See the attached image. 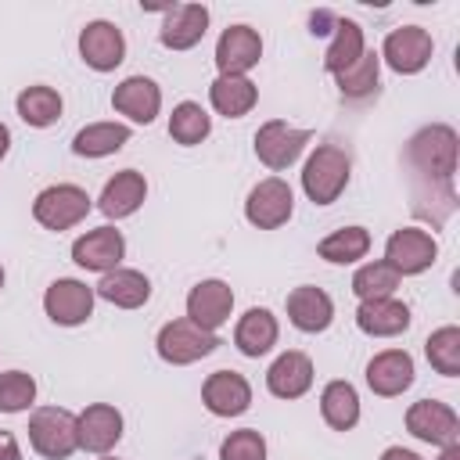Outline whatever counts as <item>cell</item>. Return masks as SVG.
Listing matches in <instances>:
<instances>
[{
  "mask_svg": "<svg viewBox=\"0 0 460 460\" xmlns=\"http://www.w3.org/2000/svg\"><path fill=\"white\" fill-rule=\"evenodd\" d=\"M93 298H97L93 288H86V284L75 280V277H61V280H54V284L47 288L43 309H47V316H50L54 323H61V327H79V323L90 320Z\"/></svg>",
  "mask_w": 460,
  "mask_h": 460,
  "instance_id": "obj_12",
  "label": "cell"
},
{
  "mask_svg": "<svg viewBox=\"0 0 460 460\" xmlns=\"http://www.w3.org/2000/svg\"><path fill=\"white\" fill-rule=\"evenodd\" d=\"M334 22H338V14L327 11V7H320V11L309 14V32H313V36H331V32H334Z\"/></svg>",
  "mask_w": 460,
  "mask_h": 460,
  "instance_id": "obj_39",
  "label": "cell"
},
{
  "mask_svg": "<svg viewBox=\"0 0 460 460\" xmlns=\"http://www.w3.org/2000/svg\"><path fill=\"white\" fill-rule=\"evenodd\" d=\"M288 320L305 334H320L334 320V302H331V295L323 288L302 284V288H295L288 295Z\"/></svg>",
  "mask_w": 460,
  "mask_h": 460,
  "instance_id": "obj_23",
  "label": "cell"
},
{
  "mask_svg": "<svg viewBox=\"0 0 460 460\" xmlns=\"http://www.w3.org/2000/svg\"><path fill=\"white\" fill-rule=\"evenodd\" d=\"M431 50H435V43H431V32L428 29L402 25V29H392L385 36L377 58H385V65L392 72H399V75H417L431 61Z\"/></svg>",
  "mask_w": 460,
  "mask_h": 460,
  "instance_id": "obj_9",
  "label": "cell"
},
{
  "mask_svg": "<svg viewBox=\"0 0 460 460\" xmlns=\"http://www.w3.org/2000/svg\"><path fill=\"white\" fill-rule=\"evenodd\" d=\"M352 176V158L345 147L338 144H320L302 169V190L313 205H331L341 198V190L349 187Z\"/></svg>",
  "mask_w": 460,
  "mask_h": 460,
  "instance_id": "obj_2",
  "label": "cell"
},
{
  "mask_svg": "<svg viewBox=\"0 0 460 460\" xmlns=\"http://www.w3.org/2000/svg\"><path fill=\"white\" fill-rule=\"evenodd\" d=\"M309 140H313L309 129H295V126H288V122H280V119H270V122H262L259 133H255V155H259V162H262L266 169L284 172L288 165L298 162V155L305 151Z\"/></svg>",
  "mask_w": 460,
  "mask_h": 460,
  "instance_id": "obj_7",
  "label": "cell"
},
{
  "mask_svg": "<svg viewBox=\"0 0 460 460\" xmlns=\"http://www.w3.org/2000/svg\"><path fill=\"white\" fill-rule=\"evenodd\" d=\"M29 442L43 460H68L79 449L75 413L65 406H40L29 417Z\"/></svg>",
  "mask_w": 460,
  "mask_h": 460,
  "instance_id": "obj_3",
  "label": "cell"
},
{
  "mask_svg": "<svg viewBox=\"0 0 460 460\" xmlns=\"http://www.w3.org/2000/svg\"><path fill=\"white\" fill-rule=\"evenodd\" d=\"M208 133H212V119H208V111H205L198 101H183V104L172 108V115H169V137H172L176 144L194 147V144H201Z\"/></svg>",
  "mask_w": 460,
  "mask_h": 460,
  "instance_id": "obj_33",
  "label": "cell"
},
{
  "mask_svg": "<svg viewBox=\"0 0 460 460\" xmlns=\"http://www.w3.org/2000/svg\"><path fill=\"white\" fill-rule=\"evenodd\" d=\"M75 435H79V449L104 456L122 438V413L111 402H90L75 417Z\"/></svg>",
  "mask_w": 460,
  "mask_h": 460,
  "instance_id": "obj_16",
  "label": "cell"
},
{
  "mask_svg": "<svg viewBox=\"0 0 460 460\" xmlns=\"http://www.w3.org/2000/svg\"><path fill=\"white\" fill-rule=\"evenodd\" d=\"M90 212V194L75 183H54V187H43L32 201V219L47 230H68L75 223H83Z\"/></svg>",
  "mask_w": 460,
  "mask_h": 460,
  "instance_id": "obj_5",
  "label": "cell"
},
{
  "mask_svg": "<svg viewBox=\"0 0 460 460\" xmlns=\"http://www.w3.org/2000/svg\"><path fill=\"white\" fill-rule=\"evenodd\" d=\"M101 460H115V456H101Z\"/></svg>",
  "mask_w": 460,
  "mask_h": 460,
  "instance_id": "obj_45",
  "label": "cell"
},
{
  "mask_svg": "<svg viewBox=\"0 0 460 460\" xmlns=\"http://www.w3.org/2000/svg\"><path fill=\"white\" fill-rule=\"evenodd\" d=\"M122 255H126V237L115 226H97L72 241V262L83 270H93V273L115 270L122 262Z\"/></svg>",
  "mask_w": 460,
  "mask_h": 460,
  "instance_id": "obj_14",
  "label": "cell"
},
{
  "mask_svg": "<svg viewBox=\"0 0 460 460\" xmlns=\"http://www.w3.org/2000/svg\"><path fill=\"white\" fill-rule=\"evenodd\" d=\"M7 147H11V129H7L4 122H0V158L7 155Z\"/></svg>",
  "mask_w": 460,
  "mask_h": 460,
  "instance_id": "obj_43",
  "label": "cell"
},
{
  "mask_svg": "<svg viewBox=\"0 0 460 460\" xmlns=\"http://www.w3.org/2000/svg\"><path fill=\"white\" fill-rule=\"evenodd\" d=\"M93 295H101L104 302H111L119 309H140L151 298V280L140 270L115 266V270L101 273V284L93 288Z\"/></svg>",
  "mask_w": 460,
  "mask_h": 460,
  "instance_id": "obj_25",
  "label": "cell"
},
{
  "mask_svg": "<svg viewBox=\"0 0 460 460\" xmlns=\"http://www.w3.org/2000/svg\"><path fill=\"white\" fill-rule=\"evenodd\" d=\"M424 356L442 377H456L460 374V327L446 323V327L431 331L424 341Z\"/></svg>",
  "mask_w": 460,
  "mask_h": 460,
  "instance_id": "obj_34",
  "label": "cell"
},
{
  "mask_svg": "<svg viewBox=\"0 0 460 460\" xmlns=\"http://www.w3.org/2000/svg\"><path fill=\"white\" fill-rule=\"evenodd\" d=\"M79 58L93 68V72H111L126 61V36L115 22H86V29L79 32Z\"/></svg>",
  "mask_w": 460,
  "mask_h": 460,
  "instance_id": "obj_11",
  "label": "cell"
},
{
  "mask_svg": "<svg viewBox=\"0 0 460 460\" xmlns=\"http://www.w3.org/2000/svg\"><path fill=\"white\" fill-rule=\"evenodd\" d=\"M262 58V36L252 25H230L216 40V68L219 75H248Z\"/></svg>",
  "mask_w": 460,
  "mask_h": 460,
  "instance_id": "obj_13",
  "label": "cell"
},
{
  "mask_svg": "<svg viewBox=\"0 0 460 460\" xmlns=\"http://www.w3.org/2000/svg\"><path fill=\"white\" fill-rule=\"evenodd\" d=\"M456 151H460L456 129L446 122H431V126L417 129L402 151L413 212L431 223H446L456 208V190H453Z\"/></svg>",
  "mask_w": 460,
  "mask_h": 460,
  "instance_id": "obj_1",
  "label": "cell"
},
{
  "mask_svg": "<svg viewBox=\"0 0 460 460\" xmlns=\"http://www.w3.org/2000/svg\"><path fill=\"white\" fill-rule=\"evenodd\" d=\"M438 460H460V442H453V446H442V456Z\"/></svg>",
  "mask_w": 460,
  "mask_h": 460,
  "instance_id": "obj_42",
  "label": "cell"
},
{
  "mask_svg": "<svg viewBox=\"0 0 460 460\" xmlns=\"http://www.w3.org/2000/svg\"><path fill=\"white\" fill-rule=\"evenodd\" d=\"M111 104H115V111L126 115L129 122L147 126V122H155V115L162 111V90H158V83L147 79V75H129V79H122V83L115 86Z\"/></svg>",
  "mask_w": 460,
  "mask_h": 460,
  "instance_id": "obj_20",
  "label": "cell"
},
{
  "mask_svg": "<svg viewBox=\"0 0 460 460\" xmlns=\"http://www.w3.org/2000/svg\"><path fill=\"white\" fill-rule=\"evenodd\" d=\"M367 252H370V234H367V226H341V230L327 234V237L316 244V255L327 259V262H334V266L359 262Z\"/></svg>",
  "mask_w": 460,
  "mask_h": 460,
  "instance_id": "obj_32",
  "label": "cell"
},
{
  "mask_svg": "<svg viewBox=\"0 0 460 460\" xmlns=\"http://www.w3.org/2000/svg\"><path fill=\"white\" fill-rule=\"evenodd\" d=\"M230 309H234V291L226 280H216V277L201 280L187 295V320L198 323L201 331H219L230 320Z\"/></svg>",
  "mask_w": 460,
  "mask_h": 460,
  "instance_id": "obj_17",
  "label": "cell"
},
{
  "mask_svg": "<svg viewBox=\"0 0 460 460\" xmlns=\"http://www.w3.org/2000/svg\"><path fill=\"white\" fill-rule=\"evenodd\" d=\"M377 75H381V58L374 50H363V58L356 65H349L345 72H338L334 79H338L341 97L359 101V97H370L377 90Z\"/></svg>",
  "mask_w": 460,
  "mask_h": 460,
  "instance_id": "obj_36",
  "label": "cell"
},
{
  "mask_svg": "<svg viewBox=\"0 0 460 460\" xmlns=\"http://www.w3.org/2000/svg\"><path fill=\"white\" fill-rule=\"evenodd\" d=\"M395 288H399V273H395L385 259H374V262L359 266L356 277H352V291H356L359 302H370V298H392Z\"/></svg>",
  "mask_w": 460,
  "mask_h": 460,
  "instance_id": "obj_35",
  "label": "cell"
},
{
  "mask_svg": "<svg viewBox=\"0 0 460 460\" xmlns=\"http://www.w3.org/2000/svg\"><path fill=\"white\" fill-rule=\"evenodd\" d=\"M406 431L431 446H453L460 442V417L438 399H420L406 410Z\"/></svg>",
  "mask_w": 460,
  "mask_h": 460,
  "instance_id": "obj_10",
  "label": "cell"
},
{
  "mask_svg": "<svg viewBox=\"0 0 460 460\" xmlns=\"http://www.w3.org/2000/svg\"><path fill=\"white\" fill-rule=\"evenodd\" d=\"M208 101H212V108L219 115L241 119V115H248L255 108L259 90H255V83L248 75H216L212 86H208Z\"/></svg>",
  "mask_w": 460,
  "mask_h": 460,
  "instance_id": "obj_27",
  "label": "cell"
},
{
  "mask_svg": "<svg viewBox=\"0 0 460 460\" xmlns=\"http://www.w3.org/2000/svg\"><path fill=\"white\" fill-rule=\"evenodd\" d=\"M266 388L277 399H302L313 388V359L305 352H280L266 370Z\"/></svg>",
  "mask_w": 460,
  "mask_h": 460,
  "instance_id": "obj_21",
  "label": "cell"
},
{
  "mask_svg": "<svg viewBox=\"0 0 460 460\" xmlns=\"http://www.w3.org/2000/svg\"><path fill=\"white\" fill-rule=\"evenodd\" d=\"M201 402L216 417H241L252 406V385L237 370H216L201 385Z\"/></svg>",
  "mask_w": 460,
  "mask_h": 460,
  "instance_id": "obj_15",
  "label": "cell"
},
{
  "mask_svg": "<svg viewBox=\"0 0 460 460\" xmlns=\"http://www.w3.org/2000/svg\"><path fill=\"white\" fill-rule=\"evenodd\" d=\"M219 460H266V438L255 428L230 431L219 446Z\"/></svg>",
  "mask_w": 460,
  "mask_h": 460,
  "instance_id": "obj_38",
  "label": "cell"
},
{
  "mask_svg": "<svg viewBox=\"0 0 460 460\" xmlns=\"http://www.w3.org/2000/svg\"><path fill=\"white\" fill-rule=\"evenodd\" d=\"M363 50H367V43H363L359 22L338 18V22H334V32H331V43H327V54H323V68H327L331 75H338V72H345L349 65H356V61L363 58Z\"/></svg>",
  "mask_w": 460,
  "mask_h": 460,
  "instance_id": "obj_30",
  "label": "cell"
},
{
  "mask_svg": "<svg viewBox=\"0 0 460 460\" xmlns=\"http://www.w3.org/2000/svg\"><path fill=\"white\" fill-rule=\"evenodd\" d=\"M155 349L165 363L172 367H187V363H198L205 356H212L219 349V334L216 331H201L198 323H190L187 316L180 320H169L158 338H155Z\"/></svg>",
  "mask_w": 460,
  "mask_h": 460,
  "instance_id": "obj_4",
  "label": "cell"
},
{
  "mask_svg": "<svg viewBox=\"0 0 460 460\" xmlns=\"http://www.w3.org/2000/svg\"><path fill=\"white\" fill-rule=\"evenodd\" d=\"M0 460H22V449L11 431H0Z\"/></svg>",
  "mask_w": 460,
  "mask_h": 460,
  "instance_id": "obj_40",
  "label": "cell"
},
{
  "mask_svg": "<svg viewBox=\"0 0 460 460\" xmlns=\"http://www.w3.org/2000/svg\"><path fill=\"white\" fill-rule=\"evenodd\" d=\"M356 327L370 338H395L410 327V305L399 302L395 295L392 298H370V302H359L356 309Z\"/></svg>",
  "mask_w": 460,
  "mask_h": 460,
  "instance_id": "obj_24",
  "label": "cell"
},
{
  "mask_svg": "<svg viewBox=\"0 0 460 460\" xmlns=\"http://www.w3.org/2000/svg\"><path fill=\"white\" fill-rule=\"evenodd\" d=\"M435 259H438V241L428 230H417V226L395 230L388 237V244H385V262L399 277H417V273L431 270Z\"/></svg>",
  "mask_w": 460,
  "mask_h": 460,
  "instance_id": "obj_8",
  "label": "cell"
},
{
  "mask_svg": "<svg viewBox=\"0 0 460 460\" xmlns=\"http://www.w3.org/2000/svg\"><path fill=\"white\" fill-rule=\"evenodd\" d=\"M36 402V381L25 370L0 374V413H22Z\"/></svg>",
  "mask_w": 460,
  "mask_h": 460,
  "instance_id": "obj_37",
  "label": "cell"
},
{
  "mask_svg": "<svg viewBox=\"0 0 460 460\" xmlns=\"http://www.w3.org/2000/svg\"><path fill=\"white\" fill-rule=\"evenodd\" d=\"M205 29H208V7L205 4H169L162 29H158V40L169 50H190L201 43Z\"/></svg>",
  "mask_w": 460,
  "mask_h": 460,
  "instance_id": "obj_18",
  "label": "cell"
},
{
  "mask_svg": "<svg viewBox=\"0 0 460 460\" xmlns=\"http://www.w3.org/2000/svg\"><path fill=\"white\" fill-rule=\"evenodd\" d=\"M295 212V194L288 187V180L280 176H266L259 180L252 190H248V201H244V219L259 230H277L291 219Z\"/></svg>",
  "mask_w": 460,
  "mask_h": 460,
  "instance_id": "obj_6",
  "label": "cell"
},
{
  "mask_svg": "<svg viewBox=\"0 0 460 460\" xmlns=\"http://www.w3.org/2000/svg\"><path fill=\"white\" fill-rule=\"evenodd\" d=\"M129 137L133 133L126 122H90L72 137V151L79 158H104V155L122 151L129 144Z\"/></svg>",
  "mask_w": 460,
  "mask_h": 460,
  "instance_id": "obj_28",
  "label": "cell"
},
{
  "mask_svg": "<svg viewBox=\"0 0 460 460\" xmlns=\"http://www.w3.org/2000/svg\"><path fill=\"white\" fill-rule=\"evenodd\" d=\"M14 108H18V119L25 126L47 129V126H54L61 119V108L65 104H61V93L54 86H25L18 93V101H14Z\"/></svg>",
  "mask_w": 460,
  "mask_h": 460,
  "instance_id": "obj_31",
  "label": "cell"
},
{
  "mask_svg": "<svg viewBox=\"0 0 460 460\" xmlns=\"http://www.w3.org/2000/svg\"><path fill=\"white\" fill-rule=\"evenodd\" d=\"M381 460H424V456L413 453V449H402V446H388V449L381 453Z\"/></svg>",
  "mask_w": 460,
  "mask_h": 460,
  "instance_id": "obj_41",
  "label": "cell"
},
{
  "mask_svg": "<svg viewBox=\"0 0 460 460\" xmlns=\"http://www.w3.org/2000/svg\"><path fill=\"white\" fill-rule=\"evenodd\" d=\"M277 334H280L277 316H273L270 309L255 305V309H248V313L237 320V327H234V345H237L244 356L259 359V356H266V352L277 345Z\"/></svg>",
  "mask_w": 460,
  "mask_h": 460,
  "instance_id": "obj_26",
  "label": "cell"
},
{
  "mask_svg": "<svg viewBox=\"0 0 460 460\" xmlns=\"http://www.w3.org/2000/svg\"><path fill=\"white\" fill-rule=\"evenodd\" d=\"M144 198H147V180H144V172L122 169V172H115V176L104 183V190H101V198H97V208H101L108 219H126V216H133V212L144 205Z\"/></svg>",
  "mask_w": 460,
  "mask_h": 460,
  "instance_id": "obj_22",
  "label": "cell"
},
{
  "mask_svg": "<svg viewBox=\"0 0 460 460\" xmlns=\"http://www.w3.org/2000/svg\"><path fill=\"white\" fill-rule=\"evenodd\" d=\"M413 356L406 349H385L367 363V385L381 399H395L413 385Z\"/></svg>",
  "mask_w": 460,
  "mask_h": 460,
  "instance_id": "obj_19",
  "label": "cell"
},
{
  "mask_svg": "<svg viewBox=\"0 0 460 460\" xmlns=\"http://www.w3.org/2000/svg\"><path fill=\"white\" fill-rule=\"evenodd\" d=\"M320 413L327 428L334 431H352L359 424V395L349 381H327L320 392Z\"/></svg>",
  "mask_w": 460,
  "mask_h": 460,
  "instance_id": "obj_29",
  "label": "cell"
},
{
  "mask_svg": "<svg viewBox=\"0 0 460 460\" xmlns=\"http://www.w3.org/2000/svg\"><path fill=\"white\" fill-rule=\"evenodd\" d=\"M0 288H4V266H0Z\"/></svg>",
  "mask_w": 460,
  "mask_h": 460,
  "instance_id": "obj_44",
  "label": "cell"
}]
</instances>
